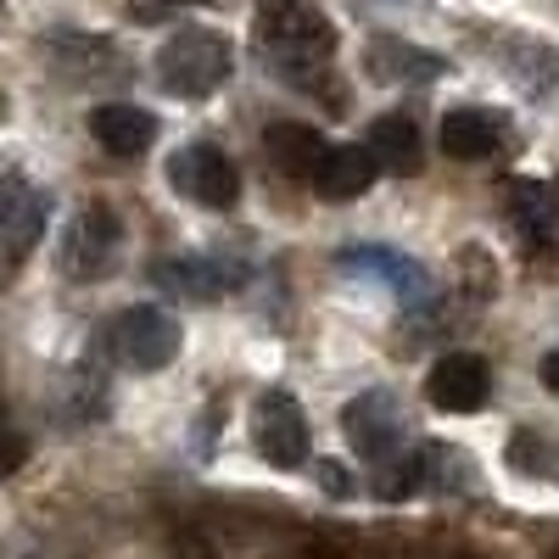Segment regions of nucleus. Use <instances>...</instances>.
Listing matches in <instances>:
<instances>
[{
	"label": "nucleus",
	"mask_w": 559,
	"mask_h": 559,
	"mask_svg": "<svg viewBox=\"0 0 559 559\" xmlns=\"http://www.w3.org/2000/svg\"><path fill=\"white\" fill-rule=\"evenodd\" d=\"M313 476H319V487L331 492V498H353V492H358V481L347 476V464H342V459H319V464H313Z\"/></svg>",
	"instance_id": "nucleus-23"
},
{
	"label": "nucleus",
	"mask_w": 559,
	"mask_h": 559,
	"mask_svg": "<svg viewBox=\"0 0 559 559\" xmlns=\"http://www.w3.org/2000/svg\"><path fill=\"white\" fill-rule=\"evenodd\" d=\"M509 464H515L521 476H543V481H554V476H559V442L543 437L537 426H521L515 442H509Z\"/></svg>",
	"instance_id": "nucleus-20"
},
{
	"label": "nucleus",
	"mask_w": 559,
	"mask_h": 559,
	"mask_svg": "<svg viewBox=\"0 0 559 559\" xmlns=\"http://www.w3.org/2000/svg\"><path fill=\"white\" fill-rule=\"evenodd\" d=\"M118 247H123V224H118V213L112 207H79L73 213V224L62 229V247H57V258H62V269L73 274V280H102L112 263H118Z\"/></svg>",
	"instance_id": "nucleus-8"
},
{
	"label": "nucleus",
	"mask_w": 559,
	"mask_h": 559,
	"mask_svg": "<svg viewBox=\"0 0 559 559\" xmlns=\"http://www.w3.org/2000/svg\"><path fill=\"white\" fill-rule=\"evenodd\" d=\"M179 319L163 308H123L107 319L102 347L118 369H134V376H152V369H168L179 358Z\"/></svg>",
	"instance_id": "nucleus-3"
},
{
	"label": "nucleus",
	"mask_w": 559,
	"mask_h": 559,
	"mask_svg": "<svg viewBox=\"0 0 559 559\" xmlns=\"http://www.w3.org/2000/svg\"><path fill=\"white\" fill-rule=\"evenodd\" d=\"M258 51L274 62V73H286L302 84V68H324L336 57V23L308 0H258L252 23Z\"/></svg>",
	"instance_id": "nucleus-1"
},
{
	"label": "nucleus",
	"mask_w": 559,
	"mask_h": 559,
	"mask_svg": "<svg viewBox=\"0 0 559 559\" xmlns=\"http://www.w3.org/2000/svg\"><path fill=\"white\" fill-rule=\"evenodd\" d=\"M45 218H51V197L34 191L17 168H7V179H0V241H7V269H12V274H17V269L28 263V252L39 247Z\"/></svg>",
	"instance_id": "nucleus-9"
},
{
	"label": "nucleus",
	"mask_w": 559,
	"mask_h": 559,
	"mask_svg": "<svg viewBox=\"0 0 559 559\" xmlns=\"http://www.w3.org/2000/svg\"><path fill=\"white\" fill-rule=\"evenodd\" d=\"M174 7H224V0H140L134 17H163V12H174Z\"/></svg>",
	"instance_id": "nucleus-24"
},
{
	"label": "nucleus",
	"mask_w": 559,
	"mask_h": 559,
	"mask_svg": "<svg viewBox=\"0 0 559 559\" xmlns=\"http://www.w3.org/2000/svg\"><path fill=\"white\" fill-rule=\"evenodd\" d=\"M252 448L274 471H302L308 464V414L292 392H263L252 408Z\"/></svg>",
	"instance_id": "nucleus-7"
},
{
	"label": "nucleus",
	"mask_w": 559,
	"mask_h": 559,
	"mask_svg": "<svg viewBox=\"0 0 559 559\" xmlns=\"http://www.w3.org/2000/svg\"><path fill=\"white\" fill-rule=\"evenodd\" d=\"M414 492H426V453H408V459H386L381 476H376V498L381 503H403Z\"/></svg>",
	"instance_id": "nucleus-21"
},
{
	"label": "nucleus",
	"mask_w": 559,
	"mask_h": 559,
	"mask_svg": "<svg viewBox=\"0 0 559 559\" xmlns=\"http://www.w3.org/2000/svg\"><path fill=\"white\" fill-rule=\"evenodd\" d=\"M364 68L376 84H431L448 73V57L426 51V45H408V39H369Z\"/></svg>",
	"instance_id": "nucleus-14"
},
{
	"label": "nucleus",
	"mask_w": 559,
	"mask_h": 559,
	"mask_svg": "<svg viewBox=\"0 0 559 559\" xmlns=\"http://www.w3.org/2000/svg\"><path fill=\"white\" fill-rule=\"evenodd\" d=\"M168 185L185 202H197L207 213H224V207L241 202V168H236V157H229L224 146H213V140L179 146L168 157Z\"/></svg>",
	"instance_id": "nucleus-4"
},
{
	"label": "nucleus",
	"mask_w": 559,
	"mask_h": 559,
	"mask_svg": "<svg viewBox=\"0 0 559 559\" xmlns=\"http://www.w3.org/2000/svg\"><path fill=\"white\" fill-rule=\"evenodd\" d=\"M369 152H376V163H381V174H419L426 168V157H419V123L408 118V112H386V118H376L369 123Z\"/></svg>",
	"instance_id": "nucleus-18"
},
{
	"label": "nucleus",
	"mask_w": 559,
	"mask_h": 559,
	"mask_svg": "<svg viewBox=\"0 0 559 559\" xmlns=\"http://www.w3.org/2000/svg\"><path fill=\"white\" fill-rule=\"evenodd\" d=\"M342 431H347V442H353L358 459L386 464V459L403 448V437H408V408H403L397 392L369 386V392H358V397L342 408Z\"/></svg>",
	"instance_id": "nucleus-6"
},
{
	"label": "nucleus",
	"mask_w": 559,
	"mask_h": 559,
	"mask_svg": "<svg viewBox=\"0 0 559 559\" xmlns=\"http://www.w3.org/2000/svg\"><path fill=\"white\" fill-rule=\"evenodd\" d=\"M90 134H96V146L112 152V157H140V152H152V140H157V118L134 102H107V107L90 112Z\"/></svg>",
	"instance_id": "nucleus-16"
},
{
	"label": "nucleus",
	"mask_w": 559,
	"mask_h": 559,
	"mask_svg": "<svg viewBox=\"0 0 559 559\" xmlns=\"http://www.w3.org/2000/svg\"><path fill=\"white\" fill-rule=\"evenodd\" d=\"M23 459H28V448H23V437H12V464L7 471H23Z\"/></svg>",
	"instance_id": "nucleus-26"
},
{
	"label": "nucleus",
	"mask_w": 559,
	"mask_h": 559,
	"mask_svg": "<svg viewBox=\"0 0 559 559\" xmlns=\"http://www.w3.org/2000/svg\"><path fill=\"white\" fill-rule=\"evenodd\" d=\"M376 174H381V163H376V152H369V140L358 146H331V157H324V174L313 179V191L319 197H331V202H353V197H364L369 185H376Z\"/></svg>",
	"instance_id": "nucleus-17"
},
{
	"label": "nucleus",
	"mask_w": 559,
	"mask_h": 559,
	"mask_svg": "<svg viewBox=\"0 0 559 559\" xmlns=\"http://www.w3.org/2000/svg\"><path fill=\"white\" fill-rule=\"evenodd\" d=\"M509 62H515V79H521L526 96H548L554 79H559V51H548V45H515Z\"/></svg>",
	"instance_id": "nucleus-22"
},
{
	"label": "nucleus",
	"mask_w": 559,
	"mask_h": 559,
	"mask_svg": "<svg viewBox=\"0 0 559 559\" xmlns=\"http://www.w3.org/2000/svg\"><path fill=\"white\" fill-rule=\"evenodd\" d=\"M236 73V51L218 28H179L157 51V84L179 102H207Z\"/></svg>",
	"instance_id": "nucleus-2"
},
{
	"label": "nucleus",
	"mask_w": 559,
	"mask_h": 559,
	"mask_svg": "<svg viewBox=\"0 0 559 559\" xmlns=\"http://www.w3.org/2000/svg\"><path fill=\"white\" fill-rule=\"evenodd\" d=\"M263 152H269V163L286 174V179L313 185L324 174V157H331V140H324L319 129H308V123H269Z\"/></svg>",
	"instance_id": "nucleus-15"
},
{
	"label": "nucleus",
	"mask_w": 559,
	"mask_h": 559,
	"mask_svg": "<svg viewBox=\"0 0 559 559\" xmlns=\"http://www.w3.org/2000/svg\"><path fill=\"white\" fill-rule=\"evenodd\" d=\"M503 213L526 247H559V179H503Z\"/></svg>",
	"instance_id": "nucleus-12"
},
{
	"label": "nucleus",
	"mask_w": 559,
	"mask_h": 559,
	"mask_svg": "<svg viewBox=\"0 0 559 559\" xmlns=\"http://www.w3.org/2000/svg\"><path fill=\"white\" fill-rule=\"evenodd\" d=\"M426 453V492H476V459L453 448V442H431V448H419Z\"/></svg>",
	"instance_id": "nucleus-19"
},
{
	"label": "nucleus",
	"mask_w": 559,
	"mask_h": 559,
	"mask_svg": "<svg viewBox=\"0 0 559 559\" xmlns=\"http://www.w3.org/2000/svg\"><path fill=\"white\" fill-rule=\"evenodd\" d=\"M543 386H548V392L559 397V347H554V353L543 358Z\"/></svg>",
	"instance_id": "nucleus-25"
},
{
	"label": "nucleus",
	"mask_w": 559,
	"mask_h": 559,
	"mask_svg": "<svg viewBox=\"0 0 559 559\" xmlns=\"http://www.w3.org/2000/svg\"><path fill=\"white\" fill-rule=\"evenodd\" d=\"M509 146H515V134H509V123L487 107H453L442 112V152L453 163H492V157H509Z\"/></svg>",
	"instance_id": "nucleus-13"
},
{
	"label": "nucleus",
	"mask_w": 559,
	"mask_h": 559,
	"mask_svg": "<svg viewBox=\"0 0 559 559\" xmlns=\"http://www.w3.org/2000/svg\"><path fill=\"white\" fill-rule=\"evenodd\" d=\"M347 274H376V280H386L392 286V297L397 302H408V308H426L431 302V274H426V263H414V258H403L397 247H381V241H353V247H342V258H336Z\"/></svg>",
	"instance_id": "nucleus-10"
},
{
	"label": "nucleus",
	"mask_w": 559,
	"mask_h": 559,
	"mask_svg": "<svg viewBox=\"0 0 559 559\" xmlns=\"http://www.w3.org/2000/svg\"><path fill=\"white\" fill-rule=\"evenodd\" d=\"M152 280L168 292V297H185V302H218L229 292L247 286V263L236 252H185V258H163L152 263Z\"/></svg>",
	"instance_id": "nucleus-5"
},
{
	"label": "nucleus",
	"mask_w": 559,
	"mask_h": 559,
	"mask_svg": "<svg viewBox=\"0 0 559 559\" xmlns=\"http://www.w3.org/2000/svg\"><path fill=\"white\" fill-rule=\"evenodd\" d=\"M426 397L442 414H476V408H487V397H492L487 358L481 353H448V358H437L431 381H426Z\"/></svg>",
	"instance_id": "nucleus-11"
}]
</instances>
